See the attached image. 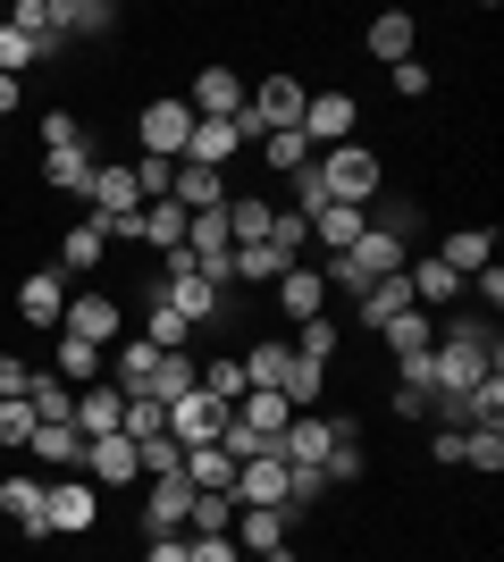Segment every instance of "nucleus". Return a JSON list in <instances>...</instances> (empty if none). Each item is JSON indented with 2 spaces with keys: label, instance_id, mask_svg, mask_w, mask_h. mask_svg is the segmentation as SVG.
Wrapping results in <instances>:
<instances>
[{
  "label": "nucleus",
  "instance_id": "nucleus-22",
  "mask_svg": "<svg viewBox=\"0 0 504 562\" xmlns=\"http://www.w3.org/2000/svg\"><path fill=\"white\" fill-rule=\"evenodd\" d=\"M51 370L68 378V386H101V378H110V352H101V345H85V336H68V328H59V361H51Z\"/></svg>",
  "mask_w": 504,
  "mask_h": 562
},
{
  "label": "nucleus",
  "instance_id": "nucleus-46",
  "mask_svg": "<svg viewBox=\"0 0 504 562\" xmlns=\"http://www.w3.org/2000/svg\"><path fill=\"white\" fill-rule=\"evenodd\" d=\"M336 345H345V328H336V319H303V328H294V352H303V361H320V370H328Z\"/></svg>",
  "mask_w": 504,
  "mask_h": 562
},
{
  "label": "nucleus",
  "instance_id": "nucleus-37",
  "mask_svg": "<svg viewBox=\"0 0 504 562\" xmlns=\"http://www.w3.org/2000/svg\"><path fill=\"white\" fill-rule=\"evenodd\" d=\"M261 160L278 168V177H294V168H312L320 151H312V143H303V126H287V135H261Z\"/></svg>",
  "mask_w": 504,
  "mask_h": 562
},
{
  "label": "nucleus",
  "instance_id": "nucleus-47",
  "mask_svg": "<svg viewBox=\"0 0 504 562\" xmlns=\"http://www.w3.org/2000/svg\"><path fill=\"white\" fill-rule=\"evenodd\" d=\"M34 59H51V50L34 43V34H18V25H0V76H25Z\"/></svg>",
  "mask_w": 504,
  "mask_h": 562
},
{
  "label": "nucleus",
  "instance_id": "nucleus-41",
  "mask_svg": "<svg viewBox=\"0 0 504 562\" xmlns=\"http://www.w3.org/2000/svg\"><path fill=\"white\" fill-rule=\"evenodd\" d=\"M278 269L287 260L269 252V244H236V260H227V278H244V285H278Z\"/></svg>",
  "mask_w": 504,
  "mask_h": 562
},
{
  "label": "nucleus",
  "instance_id": "nucleus-23",
  "mask_svg": "<svg viewBox=\"0 0 504 562\" xmlns=\"http://www.w3.org/2000/svg\"><path fill=\"white\" fill-rule=\"evenodd\" d=\"M236 504H287V462H278V453L236 462Z\"/></svg>",
  "mask_w": 504,
  "mask_h": 562
},
{
  "label": "nucleus",
  "instance_id": "nucleus-39",
  "mask_svg": "<svg viewBox=\"0 0 504 562\" xmlns=\"http://www.w3.org/2000/svg\"><path fill=\"white\" fill-rule=\"evenodd\" d=\"M227 520H236V495H193L186 504V538H219Z\"/></svg>",
  "mask_w": 504,
  "mask_h": 562
},
{
  "label": "nucleus",
  "instance_id": "nucleus-18",
  "mask_svg": "<svg viewBox=\"0 0 504 562\" xmlns=\"http://www.w3.org/2000/svg\"><path fill=\"white\" fill-rule=\"evenodd\" d=\"M404 311H421V303H412V278H404V269H395V278H379V285H370V294H361V303H354V319H361V328H370V336H379L387 319H404Z\"/></svg>",
  "mask_w": 504,
  "mask_h": 562
},
{
  "label": "nucleus",
  "instance_id": "nucleus-36",
  "mask_svg": "<svg viewBox=\"0 0 504 562\" xmlns=\"http://www.w3.org/2000/svg\"><path fill=\"white\" fill-rule=\"evenodd\" d=\"M361 470H370V453H361V437H354V428H345V437H336V446H328V462H320V479H328V487H354Z\"/></svg>",
  "mask_w": 504,
  "mask_h": 562
},
{
  "label": "nucleus",
  "instance_id": "nucleus-1",
  "mask_svg": "<svg viewBox=\"0 0 504 562\" xmlns=\"http://www.w3.org/2000/svg\"><path fill=\"white\" fill-rule=\"evenodd\" d=\"M320 186H328V202H354V211H370V202L387 193V168H379V151L336 143V151H320Z\"/></svg>",
  "mask_w": 504,
  "mask_h": 562
},
{
  "label": "nucleus",
  "instance_id": "nucleus-52",
  "mask_svg": "<svg viewBox=\"0 0 504 562\" xmlns=\"http://www.w3.org/2000/svg\"><path fill=\"white\" fill-rule=\"evenodd\" d=\"M186 562H244V546L219 529V538H186Z\"/></svg>",
  "mask_w": 504,
  "mask_h": 562
},
{
  "label": "nucleus",
  "instance_id": "nucleus-57",
  "mask_svg": "<svg viewBox=\"0 0 504 562\" xmlns=\"http://www.w3.org/2000/svg\"><path fill=\"white\" fill-rule=\"evenodd\" d=\"M144 562H186V538H152V554Z\"/></svg>",
  "mask_w": 504,
  "mask_h": 562
},
{
  "label": "nucleus",
  "instance_id": "nucleus-42",
  "mask_svg": "<svg viewBox=\"0 0 504 562\" xmlns=\"http://www.w3.org/2000/svg\"><path fill=\"white\" fill-rule=\"evenodd\" d=\"M186 336H193V328H186V319H177L168 303H152V311H144V345H152V352H186Z\"/></svg>",
  "mask_w": 504,
  "mask_h": 562
},
{
  "label": "nucleus",
  "instance_id": "nucleus-48",
  "mask_svg": "<svg viewBox=\"0 0 504 562\" xmlns=\"http://www.w3.org/2000/svg\"><path fill=\"white\" fill-rule=\"evenodd\" d=\"M43 151H93L85 126H76V110H43Z\"/></svg>",
  "mask_w": 504,
  "mask_h": 562
},
{
  "label": "nucleus",
  "instance_id": "nucleus-20",
  "mask_svg": "<svg viewBox=\"0 0 504 562\" xmlns=\"http://www.w3.org/2000/svg\"><path fill=\"white\" fill-rule=\"evenodd\" d=\"M119 412H126V395L110 386V378H101V386H76V437H110Z\"/></svg>",
  "mask_w": 504,
  "mask_h": 562
},
{
  "label": "nucleus",
  "instance_id": "nucleus-2",
  "mask_svg": "<svg viewBox=\"0 0 504 562\" xmlns=\"http://www.w3.org/2000/svg\"><path fill=\"white\" fill-rule=\"evenodd\" d=\"M135 211H144V193H135V160H93V186H85V218L101 227V244H110V227H126Z\"/></svg>",
  "mask_w": 504,
  "mask_h": 562
},
{
  "label": "nucleus",
  "instance_id": "nucleus-10",
  "mask_svg": "<svg viewBox=\"0 0 504 562\" xmlns=\"http://www.w3.org/2000/svg\"><path fill=\"white\" fill-rule=\"evenodd\" d=\"M345 428H354V420H320V412H294V420H287V437H278V462H328V446H336V437H345Z\"/></svg>",
  "mask_w": 504,
  "mask_h": 562
},
{
  "label": "nucleus",
  "instance_id": "nucleus-55",
  "mask_svg": "<svg viewBox=\"0 0 504 562\" xmlns=\"http://www.w3.org/2000/svg\"><path fill=\"white\" fill-rule=\"evenodd\" d=\"M462 285H471V294H488V311H496V303H504V269H496V260H488L480 278H462Z\"/></svg>",
  "mask_w": 504,
  "mask_h": 562
},
{
  "label": "nucleus",
  "instance_id": "nucleus-34",
  "mask_svg": "<svg viewBox=\"0 0 504 562\" xmlns=\"http://www.w3.org/2000/svg\"><path fill=\"white\" fill-rule=\"evenodd\" d=\"M361 227H370V211H354V202H328V211L312 218V235L328 244V252H345V244H354Z\"/></svg>",
  "mask_w": 504,
  "mask_h": 562
},
{
  "label": "nucleus",
  "instance_id": "nucleus-6",
  "mask_svg": "<svg viewBox=\"0 0 504 562\" xmlns=\"http://www.w3.org/2000/svg\"><path fill=\"white\" fill-rule=\"evenodd\" d=\"M85 479H93V487H135V479H144V453H135V437H119V428H110V437H85Z\"/></svg>",
  "mask_w": 504,
  "mask_h": 562
},
{
  "label": "nucleus",
  "instance_id": "nucleus-54",
  "mask_svg": "<svg viewBox=\"0 0 504 562\" xmlns=\"http://www.w3.org/2000/svg\"><path fill=\"white\" fill-rule=\"evenodd\" d=\"M387 76H395V93H404V101H421V93H429V68H421V59H395Z\"/></svg>",
  "mask_w": 504,
  "mask_h": 562
},
{
  "label": "nucleus",
  "instance_id": "nucleus-40",
  "mask_svg": "<svg viewBox=\"0 0 504 562\" xmlns=\"http://www.w3.org/2000/svg\"><path fill=\"white\" fill-rule=\"evenodd\" d=\"M43 177L59 193H85V186H93V151H43Z\"/></svg>",
  "mask_w": 504,
  "mask_h": 562
},
{
  "label": "nucleus",
  "instance_id": "nucleus-53",
  "mask_svg": "<svg viewBox=\"0 0 504 562\" xmlns=\"http://www.w3.org/2000/svg\"><path fill=\"white\" fill-rule=\"evenodd\" d=\"M25 386H34V361H18V352H0V403H9V395H25Z\"/></svg>",
  "mask_w": 504,
  "mask_h": 562
},
{
  "label": "nucleus",
  "instance_id": "nucleus-33",
  "mask_svg": "<svg viewBox=\"0 0 504 562\" xmlns=\"http://www.w3.org/2000/svg\"><path fill=\"white\" fill-rule=\"evenodd\" d=\"M119 437H135V446L168 437V403H152V395H126V412H119Z\"/></svg>",
  "mask_w": 504,
  "mask_h": 562
},
{
  "label": "nucleus",
  "instance_id": "nucleus-17",
  "mask_svg": "<svg viewBox=\"0 0 504 562\" xmlns=\"http://www.w3.org/2000/svg\"><path fill=\"white\" fill-rule=\"evenodd\" d=\"M193 386H202V361H193V352H152V370H144L152 403H177V395H193Z\"/></svg>",
  "mask_w": 504,
  "mask_h": 562
},
{
  "label": "nucleus",
  "instance_id": "nucleus-7",
  "mask_svg": "<svg viewBox=\"0 0 504 562\" xmlns=\"http://www.w3.org/2000/svg\"><path fill=\"white\" fill-rule=\"evenodd\" d=\"M186 110L193 117H244V76L227 68V59H211V68L186 85Z\"/></svg>",
  "mask_w": 504,
  "mask_h": 562
},
{
  "label": "nucleus",
  "instance_id": "nucleus-8",
  "mask_svg": "<svg viewBox=\"0 0 504 562\" xmlns=\"http://www.w3.org/2000/svg\"><path fill=\"white\" fill-rule=\"evenodd\" d=\"M354 93H312L303 101V143L312 151H336V143H354Z\"/></svg>",
  "mask_w": 504,
  "mask_h": 562
},
{
  "label": "nucleus",
  "instance_id": "nucleus-31",
  "mask_svg": "<svg viewBox=\"0 0 504 562\" xmlns=\"http://www.w3.org/2000/svg\"><path fill=\"white\" fill-rule=\"evenodd\" d=\"M119 25V0H59V43H76V34H110Z\"/></svg>",
  "mask_w": 504,
  "mask_h": 562
},
{
  "label": "nucleus",
  "instance_id": "nucleus-30",
  "mask_svg": "<svg viewBox=\"0 0 504 562\" xmlns=\"http://www.w3.org/2000/svg\"><path fill=\"white\" fill-rule=\"evenodd\" d=\"M278 395H287L294 412H312V403L328 395V370H320V361H303V352L287 345V378H278Z\"/></svg>",
  "mask_w": 504,
  "mask_h": 562
},
{
  "label": "nucleus",
  "instance_id": "nucleus-14",
  "mask_svg": "<svg viewBox=\"0 0 504 562\" xmlns=\"http://www.w3.org/2000/svg\"><path fill=\"white\" fill-rule=\"evenodd\" d=\"M236 151H244L236 117H193V135H186V168H227Z\"/></svg>",
  "mask_w": 504,
  "mask_h": 562
},
{
  "label": "nucleus",
  "instance_id": "nucleus-27",
  "mask_svg": "<svg viewBox=\"0 0 504 562\" xmlns=\"http://www.w3.org/2000/svg\"><path fill=\"white\" fill-rule=\"evenodd\" d=\"M404 278H412V303H421V311H429V303H455V294H462V278H455V269H446V260H404Z\"/></svg>",
  "mask_w": 504,
  "mask_h": 562
},
{
  "label": "nucleus",
  "instance_id": "nucleus-51",
  "mask_svg": "<svg viewBox=\"0 0 504 562\" xmlns=\"http://www.w3.org/2000/svg\"><path fill=\"white\" fill-rule=\"evenodd\" d=\"M303 244H312V227H303L294 211H278V227H269V252H278V260L294 269V252H303Z\"/></svg>",
  "mask_w": 504,
  "mask_h": 562
},
{
  "label": "nucleus",
  "instance_id": "nucleus-56",
  "mask_svg": "<svg viewBox=\"0 0 504 562\" xmlns=\"http://www.w3.org/2000/svg\"><path fill=\"white\" fill-rule=\"evenodd\" d=\"M421 412H429V395H421V386H404V378H395V420H421Z\"/></svg>",
  "mask_w": 504,
  "mask_h": 562
},
{
  "label": "nucleus",
  "instance_id": "nucleus-43",
  "mask_svg": "<svg viewBox=\"0 0 504 562\" xmlns=\"http://www.w3.org/2000/svg\"><path fill=\"white\" fill-rule=\"evenodd\" d=\"M278 378H287V345H253V352H244V386L278 395Z\"/></svg>",
  "mask_w": 504,
  "mask_h": 562
},
{
  "label": "nucleus",
  "instance_id": "nucleus-4",
  "mask_svg": "<svg viewBox=\"0 0 504 562\" xmlns=\"http://www.w3.org/2000/svg\"><path fill=\"white\" fill-rule=\"evenodd\" d=\"M43 520H51V538H85V529L101 520L93 479H51V487H43Z\"/></svg>",
  "mask_w": 504,
  "mask_h": 562
},
{
  "label": "nucleus",
  "instance_id": "nucleus-19",
  "mask_svg": "<svg viewBox=\"0 0 504 562\" xmlns=\"http://www.w3.org/2000/svg\"><path fill=\"white\" fill-rule=\"evenodd\" d=\"M25 453H34V462H51V470H76V462H85V437H76V420H34Z\"/></svg>",
  "mask_w": 504,
  "mask_h": 562
},
{
  "label": "nucleus",
  "instance_id": "nucleus-11",
  "mask_svg": "<svg viewBox=\"0 0 504 562\" xmlns=\"http://www.w3.org/2000/svg\"><path fill=\"white\" fill-rule=\"evenodd\" d=\"M186 504H193L186 470H168V479H152V495H144V538H186Z\"/></svg>",
  "mask_w": 504,
  "mask_h": 562
},
{
  "label": "nucleus",
  "instance_id": "nucleus-15",
  "mask_svg": "<svg viewBox=\"0 0 504 562\" xmlns=\"http://www.w3.org/2000/svg\"><path fill=\"white\" fill-rule=\"evenodd\" d=\"M278 303H287V319L303 328V319H328V285H320V269H278Z\"/></svg>",
  "mask_w": 504,
  "mask_h": 562
},
{
  "label": "nucleus",
  "instance_id": "nucleus-29",
  "mask_svg": "<svg viewBox=\"0 0 504 562\" xmlns=\"http://www.w3.org/2000/svg\"><path fill=\"white\" fill-rule=\"evenodd\" d=\"M101 252H110V244H101L93 218H85V227H68V235H59V278H93Z\"/></svg>",
  "mask_w": 504,
  "mask_h": 562
},
{
  "label": "nucleus",
  "instance_id": "nucleus-3",
  "mask_svg": "<svg viewBox=\"0 0 504 562\" xmlns=\"http://www.w3.org/2000/svg\"><path fill=\"white\" fill-rule=\"evenodd\" d=\"M135 135H144V160H186V135H193L186 93H160L144 117H135Z\"/></svg>",
  "mask_w": 504,
  "mask_h": 562
},
{
  "label": "nucleus",
  "instance_id": "nucleus-5",
  "mask_svg": "<svg viewBox=\"0 0 504 562\" xmlns=\"http://www.w3.org/2000/svg\"><path fill=\"white\" fill-rule=\"evenodd\" d=\"M227 412H236V403H211L202 395V386H193V395H177L168 403V437H177V446H219V437H227Z\"/></svg>",
  "mask_w": 504,
  "mask_h": 562
},
{
  "label": "nucleus",
  "instance_id": "nucleus-32",
  "mask_svg": "<svg viewBox=\"0 0 504 562\" xmlns=\"http://www.w3.org/2000/svg\"><path fill=\"white\" fill-rule=\"evenodd\" d=\"M269 227H278V211H269L261 193H244V202H227V244H269Z\"/></svg>",
  "mask_w": 504,
  "mask_h": 562
},
{
  "label": "nucleus",
  "instance_id": "nucleus-26",
  "mask_svg": "<svg viewBox=\"0 0 504 562\" xmlns=\"http://www.w3.org/2000/svg\"><path fill=\"white\" fill-rule=\"evenodd\" d=\"M379 345L395 352V370H404V361H421V352L437 345V328H429V311H404V319H387V328H379Z\"/></svg>",
  "mask_w": 504,
  "mask_h": 562
},
{
  "label": "nucleus",
  "instance_id": "nucleus-21",
  "mask_svg": "<svg viewBox=\"0 0 504 562\" xmlns=\"http://www.w3.org/2000/svg\"><path fill=\"white\" fill-rule=\"evenodd\" d=\"M437 260H446L455 278H480L488 260H496V235H488V227H455L446 244H437Z\"/></svg>",
  "mask_w": 504,
  "mask_h": 562
},
{
  "label": "nucleus",
  "instance_id": "nucleus-25",
  "mask_svg": "<svg viewBox=\"0 0 504 562\" xmlns=\"http://www.w3.org/2000/svg\"><path fill=\"white\" fill-rule=\"evenodd\" d=\"M287 420H294V403H287V395H261V386L236 403V428H253V437H269V446L287 437Z\"/></svg>",
  "mask_w": 504,
  "mask_h": 562
},
{
  "label": "nucleus",
  "instance_id": "nucleus-38",
  "mask_svg": "<svg viewBox=\"0 0 504 562\" xmlns=\"http://www.w3.org/2000/svg\"><path fill=\"white\" fill-rule=\"evenodd\" d=\"M144 244L152 252H177V244H186V211H177V202H144Z\"/></svg>",
  "mask_w": 504,
  "mask_h": 562
},
{
  "label": "nucleus",
  "instance_id": "nucleus-9",
  "mask_svg": "<svg viewBox=\"0 0 504 562\" xmlns=\"http://www.w3.org/2000/svg\"><path fill=\"white\" fill-rule=\"evenodd\" d=\"M68 336H85V345H119V328H126V311H119V294H68V319H59Z\"/></svg>",
  "mask_w": 504,
  "mask_h": 562
},
{
  "label": "nucleus",
  "instance_id": "nucleus-45",
  "mask_svg": "<svg viewBox=\"0 0 504 562\" xmlns=\"http://www.w3.org/2000/svg\"><path fill=\"white\" fill-rule=\"evenodd\" d=\"M462 462L496 479V470H504V428H462Z\"/></svg>",
  "mask_w": 504,
  "mask_h": 562
},
{
  "label": "nucleus",
  "instance_id": "nucleus-24",
  "mask_svg": "<svg viewBox=\"0 0 504 562\" xmlns=\"http://www.w3.org/2000/svg\"><path fill=\"white\" fill-rule=\"evenodd\" d=\"M177 470H186V487H193V495H236V462H227L219 446H193Z\"/></svg>",
  "mask_w": 504,
  "mask_h": 562
},
{
  "label": "nucleus",
  "instance_id": "nucleus-13",
  "mask_svg": "<svg viewBox=\"0 0 504 562\" xmlns=\"http://www.w3.org/2000/svg\"><path fill=\"white\" fill-rule=\"evenodd\" d=\"M43 487H51V479H34V470H9V479H0V513L18 520L25 538H51V520H43Z\"/></svg>",
  "mask_w": 504,
  "mask_h": 562
},
{
  "label": "nucleus",
  "instance_id": "nucleus-16",
  "mask_svg": "<svg viewBox=\"0 0 504 562\" xmlns=\"http://www.w3.org/2000/svg\"><path fill=\"white\" fill-rule=\"evenodd\" d=\"M370 59H421V25H412V9H379L370 18Z\"/></svg>",
  "mask_w": 504,
  "mask_h": 562
},
{
  "label": "nucleus",
  "instance_id": "nucleus-28",
  "mask_svg": "<svg viewBox=\"0 0 504 562\" xmlns=\"http://www.w3.org/2000/svg\"><path fill=\"white\" fill-rule=\"evenodd\" d=\"M25 412L34 420H76V386L59 370H34V386H25Z\"/></svg>",
  "mask_w": 504,
  "mask_h": 562
},
{
  "label": "nucleus",
  "instance_id": "nucleus-50",
  "mask_svg": "<svg viewBox=\"0 0 504 562\" xmlns=\"http://www.w3.org/2000/svg\"><path fill=\"white\" fill-rule=\"evenodd\" d=\"M25 437H34V412H25V395H9V403H0V446L25 453Z\"/></svg>",
  "mask_w": 504,
  "mask_h": 562
},
{
  "label": "nucleus",
  "instance_id": "nucleus-12",
  "mask_svg": "<svg viewBox=\"0 0 504 562\" xmlns=\"http://www.w3.org/2000/svg\"><path fill=\"white\" fill-rule=\"evenodd\" d=\"M18 311L34 319V328H59V319H68V278H59V269H25L18 278Z\"/></svg>",
  "mask_w": 504,
  "mask_h": 562
},
{
  "label": "nucleus",
  "instance_id": "nucleus-58",
  "mask_svg": "<svg viewBox=\"0 0 504 562\" xmlns=\"http://www.w3.org/2000/svg\"><path fill=\"white\" fill-rule=\"evenodd\" d=\"M18 110V76H0V117Z\"/></svg>",
  "mask_w": 504,
  "mask_h": 562
},
{
  "label": "nucleus",
  "instance_id": "nucleus-35",
  "mask_svg": "<svg viewBox=\"0 0 504 562\" xmlns=\"http://www.w3.org/2000/svg\"><path fill=\"white\" fill-rule=\"evenodd\" d=\"M9 25H18V34H34L43 50H59V0H18V9H9Z\"/></svg>",
  "mask_w": 504,
  "mask_h": 562
},
{
  "label": "nucleus",
  "instance_id": "nucleus-44",
  "mask_svg": "<svg viewBox=\"0 0 504 562\" xmlns=\"http://www.w3.org/2000/svg\"><path fill=\"white\" fill-rule=\"evenodd\" d=\"M202 395L211 403H244L253 386H244V361H202Z\"/></svg>",
  "mask_w": 504,
  "mask_h": 562
},
{
  "label": "nucleus",
  "instance_id": "nucleus-49",
  "mask_svg": "<svg viewBox=\"0 0 504 562\" xmlns=\"http://www.w3.org/2000/svg\"><path fill=\"white\" fill-rule=\"evenodd\" d=\"M328 495V479H320L312 462H287V513H303V504H320Z\"/></svg>",
  "mask_w": 504,
  "mask_h": 562
}]
</instances>
